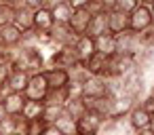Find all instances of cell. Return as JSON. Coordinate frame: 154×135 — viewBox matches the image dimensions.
Listing matches in <instances>:
<instances>
[{
	"label": "cell",
	"mask_w": 154,
	"mask_h": 135,
	"mask_svg": "<svg viewBox=\"0 0 154 135\" xmlns=\"http://www.w3.org/2000/svg\"><path fill=\"white\" fill-rule=\"evenodd\" d=\"M74 49H76V53H78V59H80V61H87V59L95 53V40H93L91 36L82 34V36L76 38Z\"/></svg>",
	"instance_id": "ffe728a7"
},
{
	"label": "cell",
	"mask_w": 154,
	"mask_h": 135,
	"mask_svg": "<svg viewBox=\"0 0 154 135\" xmlns=\"http://www.w3.org/2000/svg\"><path fill=\"white\" fill-rule=\"evenodd\" d=\"M139 5H146V7H152L154 0H139Z\"/></svg>",
	"instance_id": "b9f144b4"
},
{
	"label": "cell",
	"mask_w": 154,
	"mask_h": 135,
	"mask_svg": "<svg viewBox=\"0 0 154 135\" xmlns=\"http://www.w3.org/2000/svg\"><path fill=\"white\" fill-rule=\"evenodd\" d=\"M108 13H99V15H91L89 28H87V36L97 38L101 34H108Z\"/></svg>",
	"instance_id": "d6986e66"
},
{
	"label": "cell",
	"mask_w": 154,
	"mask_h": 135,
	"mask_svg": "<svg viewBox=\"0 0 154 135\" xmlns=\"http://www.w3.org/2000/svg\"><path fill=\"white\" fill-rule=\"evenodd\" d=\"M2 2H5V0H2Z\"/></svg>",
	"instance_id": "7dc6e473"
},
{
	"label": "cell",
	"mask_w": 154,
	"mask_h": 135,
	"mask_svg": "<svg viewBox=\"0 0 154 135\" xmlns=\"http://www.w3.org/2000/svg\"><path fill=\"white\" fill-rule=\"evenodd\" d=\"M152 26H154L152 9L146 7V5H137V9L129 15V30L135 32V34H141L143 30H148Z\"/></svg>",
	"instance_id": "277c9868"
},
{
	"label": "cell",
	"mask_w": 154,
	"mask_h": 135,
	"mask_svg": "<svg viewBox=\"0 0 154 135\" xmlns=\"http://www.w3.org/2000/svg\"><path fill=\"white\" fill-rule=\"evenodd\" d=\"M150 9H152V15H154V5H152V7H150Z\"/></svg>",
	"instance_id": "7bdbcfd3"
},
{
	"label": "cell",
	"mask_w": 154,
	"mask_h": 135,
	"mask_svg": "<svg viewBox=\"0 0 154 135\" xmlns=\"http://www.w3.org/2000/svg\"><path fill=\"white\" fill-rule=\"evenodd\" d=\"M150 116H152V114H148L139 103H135V106L129 110V114H127V122H129L131 131H141V129H148Z\"/></svg>",
	"instance_id": "7c38bea8"
},
{
	"label": "cell",
	"mask_w": 154,
	"mask_h": 135,
	"mask_svg": "<svg viewBox=\"0 0 154 135\" xmlns=\"http://www.w3.org/2000/svg\"><path fill=\"white\" fill-rule=\"evenodd\" d=\"M51 15H53V21L55 23H68V19L72 15V7L66 2V0H61L55 9H51Z\"/></svg>",
	"instance_id": "484cf974"
},
{
	"label": "cell",
	"mask_w": 154,
	"mask_h": 135,
	"mask_svg": "<svg viewBox=\"0 0 154 135\" xmlns=\"http://www.w3.org/2000/svg\"><path fill=\"white\" fill-rule=\"evenodd\" d=\"M114 44H116V53L118 55H135L139 51V40H137V34L127 30V32H120L114 36Z\"/></svg>",
	"instance_id": "52a82bcc"
},
{
	"label": "cell",
	"mask_w": 154,
	"mask_h": 135,
	"mask_svg": "<svg viewBox=\"0 0 154 135\" xmlns=\"http://www.w3.org/2000/svg\"><path fill=\"white\" fill-rule=\"evenodd\" d=\"M110 80L103 76H89L82 82V97L85 99H97V97H106L110 95Z\"/></svg>",
	"instance_id": "3957f363"
},
{
	"label": "cell",
	"mask_w": 154,
	"mask_h": 135,
	"mask_svg": "<svg viewBox=\"0 0 154 135\" xmlns=\"http://www.w3.org/2000/svg\"><path fill=\"white\" fill-rule=\"evenodd\" d=\"M108 30H110V34H114V36L120 34V32H127V30H129V15L110 9V11H108Z\"/></svg>",
	"instance_id": "2e32d148"
},
{
	"label": "cell",
	"mask_w": 154,
	"mask_h": 135,
	"mask_svg": "<svg viewBox=\"0 0 154 135\" xmlns=\"http://www.w3.org/2000/svg\"><path fill=\"white\" fill-rule=\"evenodd\" d=\"M13 17H15V7L2 2V5H0V28L11 26L13 23Z\"/></svg>",
	"instance_id": "f1b7e54d"
},
{
	"label": "cell",
	"mask_w": 154,
	"mask_h": 135,
	"mask_svg": "<svg viewBox=\"0 0 154 135\" xmlns=\"http://www.w3.org/2000/svg\"><path fill=\"white\" fill-rule=\"evenodd\" d=\"M66 2L72 7V11L74 9H87V5H89V0H66Z\"/></svg>",
	"instance_id": "e575fe53"
},
{
	"label": "cell",
	"mask_w": 154,
	"mask_h": 135,
	"mask_svg": "<svg viewBox=\"0 0 154 135\" xmlns=\"http://www.w3.org/2000/svg\"><path fill=\"white\" fill-rule=\"evenodd\" d=\"M108 55H103V53H93L87 61H82V66L87 68V72L91 74V76H106V70H108Z\"/></svg>",
	"instance_id": "5bb4252c"
},
{
	"label": "cell",
	"mask_w": 154,
	"mask_h": 135,
	"mask_svg": "<svg viewBox=\"0 0 154 135\" xmlns=\"http://www.w3.org/2000/svg\"><path fill=\"white\" fill-rule=\"evenodd\" d=\"M137 5H139V0H116L114 2V11H120V13H125V15H131L135 9H137Z\"/></svg>",
	"instance_id": "4dcf8cb0"
},
{
	"label": "cell",
	"mask_w": 154,
	"mask_h": 135,
	"mask_svg": "<svg viewBox=\"0 0 154 135\" xmlns=\"http://www.w3.org/2000/svg\"><path fill=\"white\" fill-rule=\"evenodd\" d=\"M148 129H150V131H152V133H154V114H152V116H150V124H148Z\"/></svg>",
	"instance_id": "60d3db41"
},
{
	"label": "cell",
	"mask_w": 154,
	"mask_h": 135,
	"mask_svg": "<svg viewBox=\"0 0 154 135\" xmlns=\"http://www.w3.org/2000/svg\"><path fill=\"white\" fill-rule=\"evenodd\" d=\"M68 99H70L68 87H61V89H49V93L42 99V103L45 106H59V108H63Z\"/></svg>",
	"instance_id": "7402d4cb"
},
{
	"label": "cell",
	"mask_w": 154,
	"mask_h": 135,
	"mask_svg": "<svg viewBox=\"0 0 154 135\" xmlns=\"http://www.w3.org/2000/svg\"><path fill=\"white\" fill-rule=\"evenodd\" d=\"M13 135H23V133H13Z\"/></svg>",
	"instance_id": "f6af8a7d"
},
{
	"label": "cell",
	"mask_w": 154,
	"mask_h": 135,
	"mask_svg": "<svg viewBox=\"0 0 154 135\" xmlns=\"http://www.w3.org/2000/svg\"><path fill=\"white\" fill-rule=\"evenodd\" d=\"M26 95L23 93H11L5 101H0V106H2L5 114L9 116H21L23 114V108H26Z\"/></svg>",
	"instance_id": "4fadbf2b"
},
{
	"label": "cell",
	"mask_w": 154,
	"mask_h": 135,
	"mask_svg": "<svg viewBox=\"0 0 154 135\" xmlns=\"http://www.w3.org/2000/svg\"><path fill=\"white\" fill-rule=\"evenodd\" d=\"M0 5H2V0H0Z\"/></svg>",
	"instance_id": "bcb514c9"
},
{
	"label": "cell",
	"mask_w": 154,
	"mask_h": 135,
	"mask_svg": "<svg viewBox=\"0 0 154 135\" xmlns=\"http://www.w3.org/2000/svg\"><path fill=\"white\" fill-rule=\"evenodd\" d=\"M42 74L47 78L49 89H61V87L70 84V72L63 70V68H45Z\"/></svg>",
	"instance_id": "8fae6325"
},
{
	"label": "cell",
	"mask_w": 154,
	"mask_h": 135,
	"mask_svg": "<svg viewBox=\"0 0 154 135\" xmlns=\"http://www.w3.org/2000/svg\"><path fill=\"white\" fill-rule=\"evenodd\" d=\"M95 40V51L97 53H103V55H108V57H112L114 53H116V44H114V34H101V36H97V38H93Z\"/></svg>",
	"instance_id": "cb8c5ba5"
},
{
	"label": "cell",
	"mask_w": 154,
	"mask_h": 135,
	"mask_svg": "<svg viewBox=\"0 0 154 135\" xmlns=\"http://www.w3.org/2000/svg\"><path fill=\"white\" fill-rule=\"evenodd\" d=\"M45 129H47V122L42 118H32V120H23L21 133L23 135H42Z\"/></svg>",
	"instance_id": "83f0119b"
},
{
	"label": "cell",
	"mask_w": 154,
	"mask_h": 135,
	"mask_svg": "<svg viewBox=\"0 0 154 135\" xmlns=\"http://www.w3.org/2000/svg\"><path fill=\"white\" fill-rule=\"evenodd\" d=\"M23 127V118L21 116H5L0 118V135H13V133H21Z\"/></svg>",
	"instance_id": "603a6c76"
},
{
	"label": "cell",
	"mask_w": 154,
	"mask_h": 135,
	"mask_svg": "<svg viewBox=\"0 0 154 135\" xmlns=\"http://www.w3.org/2000/svg\"><path fill=\"white\" fill-rule=\"evenodd\" d=\"M42 5H45V0H23L21 7H26L30 11H38V9H42Z\"/></svg>",
	"instance_id": "836d02e7"
},
{
	"label": "cell",
	"mask_w": 154,
	"mask_h": 135,
	"mask_svg": "<svg viewBox=\"0 0 154 135\" xmlns=\"http://www.w3.org/2000/svg\"><path fill=\"white\" fill-rule=\"evenodd\" d=\"M148 114H154V93H148L143 99H141V103H139Z\"/></svg>",
	"instance_id": "1f68e13d"
},
{
	"label": "cell",
	"mask_w": 154,
	"mask_h": 135,
	"mask_svg": "<svg viewBox=\"0 0 154 135\" xmlns=\"http://www.w3.org/2000/svg\"><path fill=\"white\" fill-rule=\"evenodd\" d=\"M21 40H23V32L19 28H15L13 23L0 28V49L13 51V49L21 47Z\"/></svg>",
	"instance_id": "9c48e42d"
},
{
	"label": "cell",
	"mask_w": 154,
	"mask_h": 135,
	"mask_svg": "<svg viewBox=\"0 0 154 135\" xmlns=\"http://www.w3.org/2000/svg\"><path fill=\"white\" fill-rule=\"evenodd\" d=\"M59 2H61V0H45V5H42V9H49V11H51V9H55V7H57Z\"/></svg>",
	"instance_id": "d590c367"
},
{
	"label": "cell",
	"mask_w": 154,
	"mask_h": 135,
	"mask_svg": "<svg viewBox=\"0 0 154 135\" xmlns=\"http://www.w3.org/2000/svg\"><path fill=\"white\" fill-rule=\"evenodd\" d=\"M101 2H103V7H106V9L110 11V9L114 7V2H116V0H101Z\"/></svg>",
	"instance_id": "ab89813d"
},
{
	"label": "cell",
	"mask_w": 154,
	"mask_h": 135,
	"mask_svg": "<svg viewBox=\"0 0 154 135\" xmlns=\"http://www.w3.org/2000/svg\"><path fill=\"white\" fill-rule=\"evenodd\" d=\"M89 21H91L89 9H74L72 15H70V19H68V26L72 28V32H74L76 36H82V34H87Z\"/></svg>",
	"instance_id": "30bf717a"
},
{
	"label": "cell",
	"mask_w": 154,
	"mask_h": 135,
	"mask_svg": "<svg viewBox=\"0 0 154 135\" xmlns=\"http://www.w3.org/2000/svg\"><path fill=\"white\" fill-rule=\"evenodd\" d=\"M61 114H63V108H59V106H45V110H42V120H45L47 124H53Z\"/></svg>",
	"instance_id": "f546056e"
},
{
	"label": "cell",
	"mask_w": 154,
	"mask_h": 135,
	"mask_svg": "<svg viewBox=\"0 0 154 135\" xmlns=\"http://www.w3.org/2000/svg\"><path fill=\"white\" fill-rule=\"evenodd\" d=\"M150 93H154V82H152V91H150Z\"/></svg>",
	"instance_id": "ee69618b"
},
{
	"label": "cell",
	"mask_w": 154,
	"mask_h": 135,
	"mask_svg": "<svg viewBox=\"0 0 154 135\" xmlns=\"http://www.w3.org/2000/svg\"><path fill=\"white\" fill-rule=\"evenodd\" d=\"M28 80H30V74L28 72H23V70H11L7 84L11 87L13 93H23L26 87H28Z\"/></svg>",
	"instance_id": "44dd1931"
},
{
	"label": "cell",
	"mask_w": 154,
	"mask_h": 135,
	"mask_svg": "<svg viewBox=\"0 0 154 135\" xmlns=\"http://www.w3.org/2000/svg\"><path fill=\"white\" fill-rule=\"evenodd\" d=\"M49 34H51L53 47H68V44H74L76 38H78L68 23H53V28H51Z\"/></svg>",
	"instance_id": "ba28073f"
},
{
	"label": "cell",
	"mask_w": 154,
	"mask_h": 135,
	"mask_svg": "<svg viewBox=\"0 0 154 135\" xmlns=\"http://www.w3.org/2000/svg\"><path fill=\"white\" fill-rule=\"evenodd\" d=\"M53 127H55L61 135H76V120L70 118V116H66V114H61V116L53 122Z\"/></svg>",
	"instance_id": "d4e9b609"
},
{
	"label": "cell",
	"mask_w": 154,
	"mask_h": 135,
	"mask_svg": "<svg viewBox=\"0 0 154 135\" xmlns=\"http://www.w3.org/2000/svg\"><path fill=\"white\" fill-rule=\"evenodd\" d=\"M11 70H23L30 76L40 74L45 70V57L38 47H17L13 49V63Z\"/></svg>",
	"instance_id": "6da1fadb"
},
{
	"label": "cell",
	"mask_w": 154,
	"mask_h": 135,
	"mask_svg": "<svg viewBox=\"0 0 154 135\" xmlns=\"http://www.w3.org/2000/svg\"><path fill=\"white\" fill-rule=\"evenodd\" d=\"M9 74H11V66H9V63H0V87L7 84Z\"/></svg>",
	"instance_id": "d6a6232c"
},
{
	"label": "cell",
	"mask_w": 154,
	"mask_h": 135,
	"mask_svg": "<svg viewBox=\"0 0 154 135\" xmlns=\"http://www.w3.org/2000/svg\"><path fill=\"white\" fill-rule=\"evenodd\" d=\"M78 63H82L78 59V53L74 49V44L68 47H57V51L51 55V68H63V70H72Z\"/></svg>",
	"instance_id": "7a4b0ae2"
},
{
	"label": "cell",
	"mask_w": 154,
	"mask_h": 135,
	"mask_svg": "<svg viewBox=\"0 0 154 135\" xmlns=\"http://www.w3.org/2000/svg\"><path fill=\"white\" fill-rule=\"evenodd\" d=\"M5 2H7V5H11V7H15V9H17V7H21V5H23V0H5Z\"/></svg>",
	"instance_id": "74e56055"
},
{
	"label": "cell",
	"mask_w": 154,
	"mask_h": 135,
	"mask_svg": "<svg viewBox=\"0 0 154 135\" xmlns=\"http://www.w3.org/2000/svg\"><path fill=\"white\" fill-rule=\"evenodd\" d=\"M42 110H45V103L42 101H26V108H23V114L21 118L23 120H32V118H42Z\"/></svg>",
	"instance_id": "4316f807"
},
{
	"label": "cell",
	"mask_w": 154,
	"mask_h": 135,
	"mask_svg": "<svg viewBox=\"0 0 154 135\" xmlns=\"http://www.w3.org/2000/svg\"><path fill=\"white\" fill-rule=\"evenodd\" d=\"M13 26L19 28L23 34L34 30V11L26 9V7H17L15 9V17H13Z\"/></svg>",
	"instance_id": "9a60e30c"
},
{
	"label": "cell",
	"mask_w": 154,
	"mask_h": 135,
	"mask_svg": "<svg viewBox=\"0 0 154 135\" xmlns=\"http://www.w3.org/2000/svg\"><path fill=\"white\" fill-rule=\"evenodd\" d=\"M133 135H154L150 129H141V131H133Z\"/></svg>",
	"instance_id": "f35d334b"
},
{
	"label": "cell",
	"mask_w": 154,
	"mask_h": 135,
	"mask_svg": "<svg viewBox=\"0 0 154 135\" xmlns=\"http://www.w3.org/2000/svg\"><path fill=\"white\" fill-rule=\"evenodd\" d=\"M53 23H55V21H53V15H51L49 9H38V11H34V30H32V32H36V34L51 32Z\"/></svg>",
	"instance_id": "e0dca14e"
},
{
	"label": "cell",
	"mask_w": 154,
	"mask_h": 135,
	"mask_svg": "<svg viewBox=\"0 0 154 135\" xmlns=\"http://www.w3.org/2000/svg\"><path fill=\"white\" fill-rule=\"evenodd\" d=\"M103 122H106L103 116H99L97 112L89 110L82 118L76 120V135H99Z\"/></svg>",
	"instance_id": "5b68a950"
},
{
	"label": "cell",
	"mask_w": 154,
	"mask_h": 135,
	"mask_svg": "<svg viewBox=\"0 0 154 135\" xmlns=\"http://www.w3.org/2000/svg\"><path fill=\"white\" fill-rule=\"evenodd\" d=\"M87 112H89V108H87L85 97H72V99H68L66 106H63V114L70 116V118H74V120L82 118Z\"/></svg>",
	"instance_id": "ac0fdd59"
},
{
	"label": "cell",
	"mask_w": 154,
	"mask_h": 135,
	"mask_svg": "<svg viewBox=\"0 0 154 135\" xmlns=\"http://www.w3.org/2000/svg\"><path fill=\"white\" fill-rule=\"evenodd\" d=\"M42 135H61V133H59V131H57L53 124H47V129L42 131Z\"/></svg>",
	"instance_id": "8d00e7d4"
},
{
	"label": "cell",
	"mask_w": 154,
	"mask_h": 135,
	"mask_svg": "<svg viewBox=\"0 0 154 135\" xmlns=\"http://www.w3.org/2000/svg\"><path fill=\"white\" fill-rule=\"evenodd\" d=\"M47 93H49V84H47V78H45V74L40 72V74H34V76H30V80H28V87H26V91H23L26 99H30V101H42Z\"/></svg>",
	"instance_id": "8992f818"
}]
</instances>
